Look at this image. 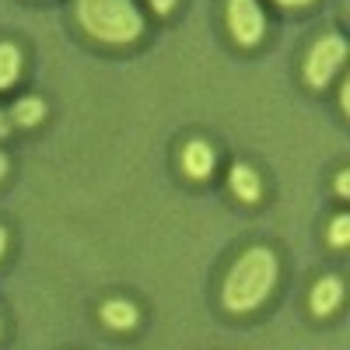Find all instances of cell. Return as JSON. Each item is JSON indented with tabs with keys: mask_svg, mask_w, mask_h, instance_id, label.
Masks as SVG:
<instances>
[{
	"mask_svg": "<svg viewBox=\"0 0 350 350\" xmlns=\"http://www.w3.org/2000/svg\"><path fill=\"white\" fill-rule=\"evenodd\" d=\"M340 298H343V284H340L336 277L319 280V284L312 287V312H315V315H329V312L340 305Z\"/></svg>",
	"mask_w": 350,
	"mask_h": 350,
	"instance_id": "cell-6",
	"label": "cell"
},
{
	"mask_svg": "<svg viewBox=\"0 0 350 350\" xmlns=\"http://www.w3.org/2000/svg\"><path fill=\"white\" fill-rule=\"evenodd\" d=\"M77 21L98 42L123 46L144 32V18L133 0H77Z\"/></svg>",
	"mask_w": 350,
	"mask_h": 350,
	"instance_id": "cell-2",
	"label": "cell"
},
{
	"mask_svg": "<svg viewBox=\"0 0 350 350\" xmlns=\"http://www.w3.org/2000/svg\"><path fill=\"white\" fill-rule=\"evenodd\" d=\"M277 4H284V8H305V4H312V0H277Z\"/></svg>",
	"mask_w": 350,
	"mask_h": 350,
	"instance_id": "cell-14",
	"label": "cell"
},
{
	"mask_svg": "<svg viewBox=\"0 0 350 350\" xmlns=\"http://www.w3.org/2000/svg\"><path fill=\"white\" fill-rule=\"evenodd\" d=\"M228 179H231V193H235L239 200H249V203L259 200V179H256V172L249 165H235Z\"/></svg>",
	"mask_w": 350,
	"mask_h": 350,
	"instance_id": "cell-7",
	"label": "cell"
},
{
	"mask_svg": "<svg viewBox=\"0 0 350 350\" xmlns=\"http://www.w3.org/2000/svg\"><path fill=\"white\" fill-rule=\"evenodd\" d=\"M172 4H175V0H151V8H154L158 14H168V11H172Z\"/></svg>",
	"mask_w": 350,
	"mask_h": 350,
	"instance_id": "cell-13",
	"label": "cell"
},
{
	"mask_svg": "<svg viewBox=\"0 0 350 350\" xmlns=\"http://www.w3.org/2000/svg\"><path fill=\"white\" fill-rule=\"evenodd\" d=\"M4 172H8V158L0 154V179H4Z\"/></svg>",
	"mask_w": 350,
	"mask_h": 350,
	"instance_id": "cell-16",
	"label": "cell"
},
{
	"mask_svg": "<svg viewBox=\"0 0 350 350\" xmlns=\"http://www.w3.org/2000/svg\"><path fill=\"white\" fill-rule=\"evenodd\" d=\"M336 193H340V196H347V193H350V175H347V172H340V175H336Z\"/></svg>",
	"mask_w": 350,
	"mask_h": 350,
	"instance_id": "cell-12",
	"label": "cell"
},
{
	"mask_svg": "<svg viewBox=\"0 0 350 350\" xmlns=\"http://www.w3.org/2000/svg\"><path fill=\"white\" fill-rule=\"evenodd\" d=\"M228 28L239 46H256L262 36V11L256 0H228Z\"/></svg>",
	"mask_w": 350,
	"mask_h": 350,
	"instance_id": "cell-4",
	"label": "cell"
},
{
	"mask_svg": "<svg viewBox=\"0 0 350 350\" xmlns=\"http://www.w3.org/2000/svg\"><path fill=\"white\" fill-rule=\"evenodd\" d=\"M18 74H21V53L11 42H4L0 46V88H11Z\"/></svg>",
	"mask_w": 350,
	"mask_h": 350,
	"instance_id": "cell-9",
	"label": "cell"
},
{
	"mask_svg": "<svg viewBox=\"0 0 350 350\" xmlns=\"http://www.w3.org/2000/svg\"><path fill=\"white\" fill-rule=\"evenodd\" d=\"M277 284V256L270 249H249L239 256L224 280V305L231 312H252Z\"/></svg>",
	"mask_w": 350,
	"mask_h": 350,
	"instance_id": "cell-1",
	"label": "cell"
},
{
	"mask_svg": "<svg viewBox=\"0 0 350 350\" xmlns=\"http://www.w3.org/2000/svg\"><path fill=\"white\" fill-rule=\"evenodd\" d=\"M42 116H46L42 98H21V102L14 105V123H18V126H36Z\"/></svg>",
	"mask_w": 350,
	"mask_h": 350,
	"instance_id": "cell-10",
	"label": "cell"
},
{
	"mask_svg": "<svg viewBox=\"0 0 350 350\" xmlns=\"http://www.w3.org/2000/svg\"><path fill=\"white\" fill-rule=\"evenodd\" d=\"M4 242H8V235H4V228H0V256H4Z\"/></svg>",
	"mask_w": 350,
	"mask_h": 350,
	"instance_id": "cell-17",
	"label": "cell"
},
{
	"mask_svg": "<svg viewBox=\"0 0 350 350\" xmlns=\"http://www.w3.org/2000/svg\"><path fill=\"white\" fill-rule=\"evenodd\" d=\"M343 56H347V42H343L340 36L319 39V42L312 46V53H308V60H305V77H308V84L323 88V84L336 74V67L343 64Z\"/></svg>",
	"mask_w": 350,
	"mask_h": 350,
	"instance_id": "cell-3",
	"label": "cell"
},
{
	"mask_svg": "<svg viewBox=\"0 0 350 350\" xmlns=\"http://www.w3.org/2000/svg\"><path fill=\"white\" fill-rule=\"evenodd\" d=\"M8 133V120H4V112H0V137Z\"/></svg>",
	"mask_w": 350,
	"mask_h": 350,
	"instance_id": "cell-15",
	"label": "cell"
},
{
	"mask_svg": "<svg viewBox=\"0 0 350 350\" xmlns=\"http://www.w3.org/2000/svg\"><path fill=\"white\" fill-rule=\"evenodd\" d=\"M347 239H350V221L347 217H336L333 228H329V242L333 245H347Z\"/></svg>",
	"mask_w": 350,
	"mask_h": 350,
	"instance_id": "cell-11",
	"label": "cell"
},
{
	"mask_svg": "<svg viewBox=\"0 0 350 350\" xmlns=\"http://www.w3.org/2000/svg\"><path fill=\"white\" fill-rule=\"evenodd\" d=\"M102 319H105V326H112V329H133L137 326V308L130 301H105Z\"/></svg>",
	"mask_w": 350,
	"mask_h": 350,
	"instance_id": "cell-8",
	"label": "cell"
},
{
	"mask_svg": "<svg viewBox=\"0 0 350 350\" xmlns=\"http://www.w3.org/2000/svg\"><path fill=\"white\" fill-rule=\"evenodd\" d=\"M183 168L193 175V179H203V175H211V172H214V151H211V144L189 140V144H186V151H183Z\"/></svg>",
	"mask_w": 350,
	"mask_h": 350,
	"instance_id": "cell-5",
	"label": "cell"
}]
</instances>
